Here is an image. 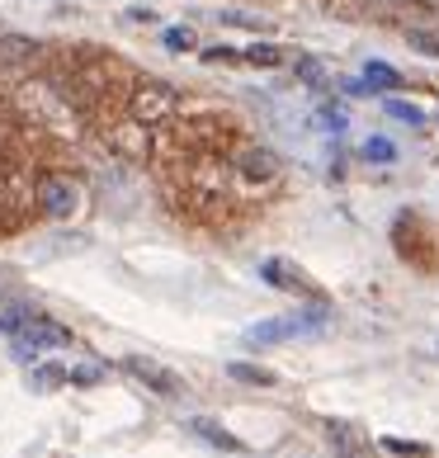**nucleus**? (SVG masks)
Instances as JSON below:
<instances>
[{"label":"nucleus","mask_w":439,"mask_h":458,"mask_svg":"<svg viewBox=\"0 0 439 458\" xmlns=\"http://www.w3.org/2000/svg\"><path fill=\"white\" fill-rule=\"evenodd\" d=\"M175 105H180V95H175L171 86H161V81H147V86L132 90L128 114H132V123H147V128H151V123H161V118H171Z\"/></svg>","instance_id":"obj_2"},{"label":"nucleus","mask_w":439,"mask_h":458,"mask_svg":"<svg viewBox=\"0 0 439 458\" xmlns=\"http://www.w3.org/2000/svg\"><path fill=\"white\" fill-rule=\"evenodd\" d=\"M317 123H326V128L341 132V128H345V114H341V109H322V114H317Z\"/></svg>","instance_id":"obj_22"},{"label":"nucleus","mask_w":439,"mask_h":458,"mask_svg":"<svg viewBox=\"0 0 439 458\" xmlns=\"http://www.w3.org/2000/svg\"><path fill=\"white\" fill-rule=\"evenodd\" d=\"M241 62H250V66H283V47H274V43H250V47H241Z\"/></svg>","instance_id":"obj_11"},{"label":"nucleus","mask_w":439,"mask_h":458,"mask_svg":"<svg viewBox=\"0 0 439 458\" xmlns=\"http://www.w3.org/2000/svg\"><path fill=\"white\" fill-rule=\"evenodd\" d=\"M383 445L393 449V454H401V458H426L430 454L426 445H407V439H383Z\"/></svg>","instance_id":"obj_19"},{"label":"nucleus","mask_w":439,"mask_h":458,"mask_svg":"<svg viewBox=\"0 0 439 458\" xmlns=\"http://www.w3.org/2000/svg\"><path fill=\"white\" fill-rule=\"evenodd\" d=\"M10 341H14V354H20V360H33V354H43V350H62L66 341H72V331L57 327V321H47V317H33L20 335H10Z\"/></svg>","instance_id":"obj_3"},{"label":"nucleus","mask_w":439,"mask_h":458,"mask_svg":"<svg viewBox=\"0 0 439 458\" xmlns=\"http://www.w3.org/2000/svg\"><path fill=\"white\" fill-rule=\"evenodd\" d=\"M204 62H241V53H236V47H208Z\"/></svg>","instance_id":"obj_21"},{"label":"nucleus","mask_w":439,"mask_h":458,"mask_svg":"<svg viewBox=\"0 0 439 458\" xmlns=\"http://www.w3.org/2000/svg\"><path fill=\"white\" fill-rule=\"evenodd\" d=\"M38 43L33 38H20V33H0V66H29Z\"/></svg>","instance_id":"obj_6"},{"label":"nucleus","mask_w":439,"mask_h":458,"mask_svg":"<svg viewBox=\"0 0 439 458\" xmlns=\"http://www.w3.org/2000/svg\"><path fill=\"white\" fill-rule=\"evenodd\" d=\"M66 378H72V383H95V378H99V369H95V364H86V369H72Z\"/></svg>","instance_id":"obj_23"},{"label":"nucleus","mask_w":439,"mask_h":458,"mask_svg":"<svg viewBox=\"0 0 439 458\" xmlns=\"http://www.w3.org/2000/svg\"><path fill=\"white\" fill-rule=\"evenodd\" d=\"M38 203H43V213L47 217H72L76 213V203H80V190L72 180H43V190H38Z\"/></svg>","instance_id":"obj_4"},{"label":"nucleus","mask_w":439,"mask_h":458,"mask_svg":"<svg viewBox=\"0 0 439 458\" xmlns=\"http://www.w3.org/2000/svg\"><path fill=\"white\" fill-rule=\"evenodd\" d=\"M364 161H383L387 165V161H397V147L387 142V138H368L364 142Z\"/></svg>","instance_id":"obj_16"},{"label":"nucleus","mask_w":439,"mask_h":458,"mask_svg":"<svg viewBox=\"0 0 439 458\" xmlns=\"http://www.w3.org/2000/svg\"><path fill=\"white\" fill-rule=\"evenodd\" d=\"M227 373H232L236 383H250V387H269V383H274V373L256 369V364H227Z\"/></svg>","instance_id":"obj_12"},{"label":"nucleus","mask_w":439,"mask_h":458,"mask_svg":"<svg viewBox=\"0 0 439 458\" xmlns=\"http://www.w3.org/2000/svg\"><path fill=\"white\" fill-rule=\"evenodd\" d=\"M161 43L171 47V53H190V47H194V33L184 29V24H175V29H165V33H161Z\"/></svg>","instance_id":"obj_18"},{"label":"nucleus","mask_w":439,"mask_h":458,"mask_svg":"<svg viewBox=\"0 0 439 458\" xmlns=\"http://www.w3.org/2000/svg\"><path fill=\"white\" fill-rule=\"evenodd\" d=\"M33 317H38V312H29V308H5V312H0V331H5V335H20Z\"/></svg>","instance_id":"obj_14"},{"label":"nucleus","mask_w":439,"mask_h":458,"mask_svg":"<svg viewBox=\"0 0 439 458\" xmlns=\"http://www.w3.org/2000/svg\"><path fill=\"white\" fill-rule=\"evenodd\" d=\"M62 383H72V378H66V369H57V364H43L29 378V387H62Z\"/></svg>","instance_id":"obj_17"},{"label":"nucleus","mask_w":439,"mask_h":458,"mask_svg":"<svg viewBox=\"0 0 439 458\" xmlns=\"http://www.w3.org/2000/svg\"><path fill=\"white\" fill-rule=\"evenodd\" d=\"M364 86L368 90H401V72H393L387 62H368L364 66Z\"/></svg>","instance_id":"obj_9"},{"label":"nucleus","mask_w":439,"mask_h":458,"mask_svg":"<svg viewBox=\"0 0 439 458\" xmlns=\"http://www.w3.org/2000/svg\"><path fill=\"white\" fill-rule=\"evenodd\" d=\"M123 369H128V373H132V378H138V383L156 387L161 397H175V393H180V378H175L171 369H161L156 360H142V354H132V360H128Z\"/></svg>","instance_id":"obj_5"},{"label":"nucleus","mask_w":439,"mask_h":458,"mask_svg":"<svg viewBox=\"0 0 439 458\" xmlns=\"http://www.w3.org/2000/svg\"><path fill=\"white\" fill-rule=\"evenodd\" d=\"M407 43L426 57H439V29H407Z\"/></svg>","instance_id":"obj_13"},{"label":"nucleus","mask_w":439,"mask_h":458,"mask_svg":"<svg viewBox=\"0 0 439 458\" xmlns=\"http://www.w3.org/2000/svg\"><path fill=\"white\" fill-rule=\"evenodd\" d=\"M317 327H326V308H312V312H293V317H269V321H256V327L241 331V345L250 350H265V345H283L293 335H308Z\"/></svg>","instance_id":"obj_1"},{"label":"nucleus","mask_w":439,"mask_h":458,"mask_svg":"<svg viewBox=\"0 0 439 458\" xmlns=\"http://www.w3.org/2000/svg\"><path fill=\"white\" fill-rule=\"evenodd\" d=\"M190 430H194V435H204L208 445H217V449H227V454H241V449H246V445H241V439H236V435H227L223 426H213V420H204V416H198V420H194Z\"/></svg>","instance_id":"obj_8"},{"label":"nucleus","mask_w":439,"mask_h":458,"mask_svg":"<svg viewBox=\"0 0 439 458\" xmlns=\"http://www.w3.org/2000/svg\"><path fill=\"white\" fill-rule=\"evenodd\" d=\"M435 350H439V345H435Z\"/></svg>","instance_id":"obj_24"},{"label":"nucleus","mask_w":439,"mask_h":458,"mask_svg":"<svg viewBox=\"0 0 439 458\" xmlns=\"http://www.w3.org/2000/svg\"><path fill=\"white\" fill-rule=\"evenodd\" d=\"M260 275L274 284V288H308L298 269H293V265H283V260H265V265H260Z\"/></svg>","instance_id":"obj_10"},{"label":"nucleus","mask_w":439,"mask_h":458,"mask_svg":"<svg viewBox=\"0 0 439 458\" xmlns=\"http://www.w3.org/2000/svg\"><path fill=\"white\" fill-rule=\"evenodd\" d=\"M298 76H302V81H312V86H322V81H326L322 62H312V57H302V62H298Z\"/></svg>","instance_id":"obj_20"},{"label":"nucleus","mask_w":439,"mask_h":458,"mask_svg":"<svg viewBox=\"0 0 439 458\" xmlns=\"http://www.w3.org/2000/svg\"><path fill=\"white\" fill-rule=\"evenodd\" d=\"M241 175L246 180H274L279 175V157H274V151H265V147H250L241 157Z\"/></svg>","instance_id":"obj_7"},{"label":"nucleus","mask_w":439,"mask_h":458,"mask_svg":"<svg viewBox=\"0 0 439 458\" xmlns=\"http://www.w3.org/2000/svg\"><path fill=\"white\" fill-rule=\"evenodd\" d=\"M387 114H393L397 123H426V109L407 105V99H387Z\"/></svg>","instance_id":"obj_15"}]
</instances>
